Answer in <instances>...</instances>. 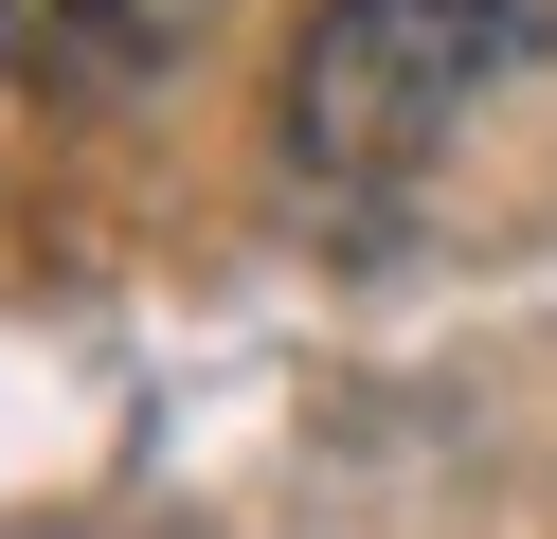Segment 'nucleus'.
Instances as JSON below:
<instances>
[{
	"label": "nucleus",
	"instance_id": "obj_1",
	"mask_svg": "<svg viewBox=\"0 0 557 539\" xmlns=\"http://www.w3.org/2000/svg\"><path fill=\"white\" fill-rule=\"evenodd\" d=\"M521 54H540V0H324L288 36V144L324 180H413Z\"/></svg>",
	"mask_w": 557,
	"mask_h": 539
},
{
	"label": "nucleus",
	"instance_id": "obj_2",
	"mask_svg": "<svg viewBox=\"0 0 557 539\" xmlns=\"http://www.w3.org/2000/svg\"><path fill=\"white\" fill-rule=\"evenodd\" d=\"M216 0H0V54L37 72V90H145Z\"/></svg>",
	"mask_w": 557,
	"mask_h": 539
}]
</instances>
